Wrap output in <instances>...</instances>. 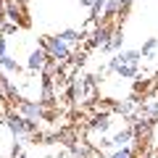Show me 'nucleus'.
<instances>
[{
	"label": "nucleus",
	"mask_w": 158,
	"mask_h": 158,
	"mask_svg": "<svg viewBox=\"0 0 158 158\" xmlns=\"http://www.w3.org/2000/svg\"><path fill=\"white\" fill-rule=\"evenodd\" d=\"M132 3H135V0H118V16L129 11V8H132Z\"/></svg>",
	"instance_id": "obj_22"
},
{
	"label": "nucleus",
	"mask_w": 158,
	"mask_h": 158,
	"mask_svg": "<svg viewBox=\"0 0 158 158\" xmlns=\"http://www.w3.org/2000/svg\"><path fill=\"white\" fill-rule=\"evenodd\" d=\"M148 121L150 124H158V100H153V106L148 108Z\"/></svg>",
	"instance_id": "obj_19"
},
{
	"label": "nucleus",
	"mask_w": 158,
	"mask_h": 158,
	"mask_svg": "<svg viewBox=\"0 0 158 158\" xmlns=\"http://www.w3.org/2000/svg\"><path fill=\"white\" fill-rule=\"evenodd\" d=\"M106 3H108V0H95V3H92V8H90L92 19H100V16H103V11H106Z\"/></svg>",
	"instance_id": "obj_18"
},
{
	"label": "nucleus",
	"mask_w": 158,
	"mask_h": 158,
	"mask_svg": "<svg viewBox=\"0 0 158 158\" xmlns=\"http://www.w3.org/2000/svg\"><path fill=\"white\" fill-rule=\"evenodd\" d=\"M113 56L118 58V63H140V58H142V53L140 50H118V53H113Z\"/></svg>",
	"instance_id": "obj_11"
},
{
	"label": "nucleus",
	"mask_w": 158,
	"mask_h": 158,
	"mask_svg": "<svg viewBox=\"0 0 158 158\" xmlns=\"http://www.w3.org/2000/svg\"><path fill=\"white\" fill-rule=\"evenodd\" d=\"M0 69H3L6 74H19V71H21L19 61H16V58H11V56H3V58H0Z\"/></svg>",
	"instance_id": "obj_14"
},
{
	"label": "nucleus",
	"mask_w": 158,
	"mask_h": 158,
	"mask_svg": "<svg viewBox=\"0 0 158 158\" xmlns=\"http://www.w3.org/2000/svg\"><path fill=\"white\" fill-rule=\"evenodd\" d=\"M48 61H50V58H48V53L42 50V48H32V50H29V56H27V63H24V66H27V71H42V69L48 66Z\"/></svg>",
	"instance_id": "obj_5"
},
{
	"label": "nucleus",
	"mask_w": 158,
	"mask_h": 158,
	"mask_svg": "<svg viewBox=\"0 0 158 158\" xmlns=\"http://www.w3.org/2000/svg\"><path fill=\"white\" fill-rule=\"evenodd\" d=\"M19 113L37 124V121L45 118V106H42L40 100H27V98H24V100H19Z\"/></svg>",
	"instance_id": "obj_3"
},
{
	"label": "nucleus",
	"mask_w": 158,
	"mask_h": 158,
	"mask_svg": "<svg viewBox=\"0 0 158 158\" xmlns=\"http://www.w3.org/2000/svg\"><path fill=\"white\" fill-rule=\"evenodd\" d=\"M6 21H24V0H6Z\"/></svg>",
	"instance_id": "obj_6"
},
{
	"label": "nucleus",
	"mask_w": 158,
	"mask_h": 158,
	"mask_svg": "<svg viewBox=\"0 0 158 158\" xmlns=\"http://www.w3.org/2000/svg\"><path fill=\"white\" fill-rule=\"evenodd\" d=\"M113 19H118V0H108L103 11V21H113Z\"/></svg>",
	"instance_id": "obj_15"
},
{
	"label": "nucleus",
	"mask_w": 158,
	"mask_h": 158,
	"mask_svg": "<svg viewBox=\"0 0 158 158\" xmlns=\"http://www.w3.org/2000/svg\"><path fill=\"white\" fill-rule=\"evenodd\" d=\"M6 21V0H0V24Z\"/></svg>",
	"instance_id": "obj_23"
},
{
	"label": "nucleus",
	"mask_w": 158,
	"mask_h": 158,
	"mask_svg": "<svg viewBox=\"0 0 158 158\" xmlns=\"http://www.w3.org/2000/svg\"><path fill=\"white\" fill-rule=\"evenodd\" d=\"M79 3H82L85 8H92V3H95V0H79Z\"/></svg>",
	"instance_id": "obj_24"
},
{
	"label": "nucleus",
	"mask_w": 158,
	"mask_h": 158,
	"mask_svg": "<svg viewBox=\"0 0 158 158\" xmlns=\"http://www.w3.org/2000/svg\"><path fill=\"white\" fill-rule=\"evenodd\" d=\"M3 124L8 127V129H11V135L16 137H27V135H32L34 129H37V124H34V121H29V118H24L21 113H6V116H3Z\"/></svg>",
	"instance_id": "obj_2"
},
{
	"label": "nucleus",
	"mask_w": 158,
	"mask_h": 158,
	"mask_svg": "<svg viewBox=\"0 0 158 158\" xmlns=\"http://www.w3.org/2000/svg\"><path fill=\"white\" fill-rule=\"evenodd\" d=\"M108 158H135V150H132V145L127 148H113V153Z\"/></svg>",
	"instance_id": "obj_17"
},
{
	"label": "nucleus",
	"mask_w": 158,
	"mask_h": 158,
	"mask_svg": "<svg viewBox=\"0 0 158 158\" xmlns=\"http://www.w3.org/2000/svg\"><path fill=\"white\" fill-rule=\"evenodd\" d=\"M58 37H61L63 40V42H66V45H77V42H79V40H82V37H87V34L85 32H82V29H63V32H58Z\"/></svg>",
	"instance_id": "obj_10"
},
{
	"label": "nucleus",
	"mask_w": 158,
	"mask_h": 158,
	"mask_svg": "<svg viewBox=\"0 0 158 158\" xmlns=\"http://www.w3.org/2000/svg\"><path fill=\"white\" fill-rule=\"evenodd\" d=\"M113 74H116L118 79H135L137 77V66H135V63H118Z\"/></svg>",
	"instance_id": "obj_12"
},
{
	"label": "nucleus",
	"mask_w": 158,
	"mask_h": 158,
	"mask_svg": "<svg viewBox=\"0 0 158 158\" xmlns=\"http://www.w3.org/2000/svg\"><path fill=\"white\" fill-rule=\"evenodd\" d=\"M3 56H8V37L0 32V58H3Z\"/></svg>",
	"instance_id": "obj_21"
},
{
	"label": "nucleus",
	"mask_w": 158,
	"mask_h": 158,
	"mask_svg": "<svg viewBox=\"0 0 158 158\" xmlns=\"http://www.w3.org/2000/svg\"><path fill=\"white\" fill-rule=\"evenodd\" d=\"M113 29H116V27H113L111 21H100L90 32V48H106L108 40H111V34H113Z\"/></svg>",
	"instance_id": "obj_4"
},
{
	"label": "nucleus",
	"mask_w": 158,
	"mask_h": 158,
	"mask_svg": "<svg viewBox=\"0 0 158 158\" xmlns=\"http://www.w3.org/2000/svg\"><path fill=\"white\" fill-rule=\"evenodd\" d=\"M16 158H27V156H24V153H19V156H16Z\"/></svg>",
	"instance_id": "obj_25"
},
{
	"label": "nucleus",
	"mask_w": 158,
	"mask_h": 158,
	"mask_svg": "<svg viewBox=\"0 0 158 158\" xmlns=\"http://www.w3.org/2000/svg\"><path fill=\"white\" fill-rule=\"evenodd\" d=\"M40 48L48 53V58L56 63H66L69 58H71V45H66L58 34H45L42 37V42H40Z\"/></svg>",
	"instance_id": "obj_1"
},
{
	"label": "nucleus",
	"mask_w": 158,
	"mask_h": 158,
	"mask_svg": "<svg viewBox=\"0 0 158 158\" xmlns=\"http://www.w3.org/2000/svg\"><path fill=\"white\" fill-rule=\"evenodd\" d=\"M0 32H3V34H6V37H8V34H13V32H19V24H13V21H8V24H3V27H0Z\"/></svg>",
	"instance_id": "obj_20"
},
{
	"label": "nucleus",
	"mask_w": 158,
	"mask_h": 158,
	"mask_svg": "<svg viewBox=\"0 0 158 158\" xmlns=\"http://www.w3.org/2000/svg\"><path fill=\"white\" fill-rule=\"evenodd\" d=\"M111 116H108V113H103V116H95L90 121V132H95V135H106L108 129H111Z\"/></svg>",
	"instance_id": "obj_8"
},
{
	"label": "nucleus",
	"mask_w": 158,
	"mask_h": 158,
	"mask_svg": "<svg viewBox=\"0 0 158 158\" xmlns=\"http://www.w3.org/2000/svg\"><path fill=\"white\" fill-rule=\"evenodd\" d=\"M156 48H158V40L156 37H148L145 40V45H142V58H153V56H156Z\"/></svg>",
	"instance_id": "obj_16"
},
{
	"label": "nucleus",
	"mask_w": 158,
	"mask_h": 158,
	"mask_svg": "<svg viewBox=\"0 0 158 158\" xmlns=\"http://www.w3.org/2000/svg\"><path fill=\"white\" fill-rule=\"evenodd\" d=\"M121 45H124V29L116 27V29H113V34H111V40H108V45L103 48V50H108V53H118V50H121Z\"/></svg>",
	"instance_id": "obj_9"
},
{
	"label": "nucleus",
	"mask_w": 158,
	"mask_h": 158,
	"mask_svg": "<svg viewBox=\"0 0 158 158\" xmlns=\"http://www.w3.org/2000/svg\"><path fill=\"white\" fill-rule=\"evenodd\" d=\"M0 95H3V98H16V87L8 82V77H6L3 69H0Z\"/></svg>",
	"instance_id": "obj_13"
},
{
	"label": "nucleus",
	"mask_w": 158,
	"mask_h": 158,
	"mask_svg": "<svg viewBox=\"0 0 158 158\" xmlns=\"http://www.w3.org/2000/svg\"><path fill=\"white\" fill-rule=\"evenodd\" d=\"M132 140H135V132H132V127H124V129H118L116 135L111 137V148H127Z\"/></svg>",
	"instance_id": "obj_7"
}]
</instances>
